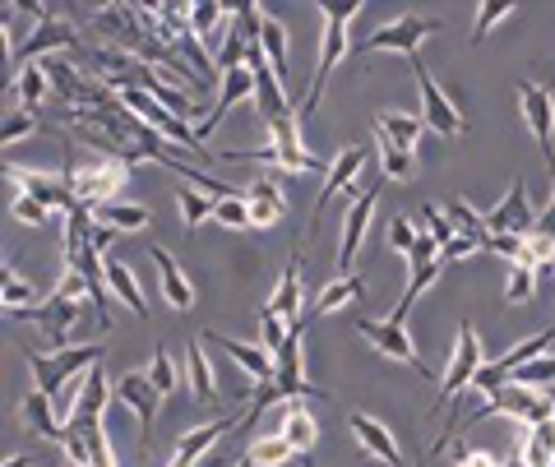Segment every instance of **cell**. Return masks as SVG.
<instances>
[{"label": "cell", "mask_w": 555, "mask_h": 467, "mask_svg": "<svg viewBox=\"0 0 555 467\" xmlns=\"http://www.w3.org/2000/svg\"><path fill=\"white\" fill-rule=\"evenodd\" d=\"M320 20H324V38H320V65H315V79H310L306 98L297 102V116L315 112L320 98L328 89V79H334V70L343 61H352V38H347V24L361 14V0H343V5H334V0H315Z\"/></svg>", "instance_id": "cell-1"}, {"label": "cell", "mask_w": 555, "mask_h": 467, "mask_svg": "<svg viewBox=\"0 0 555 467\" xmlns=\"http://www.w3.org/2000/svg\"><path fill=\"white\" fill-rule=\"evenodd\" d=\"M130 181V163L126 158H83L65 167V185L75 204H93V209H107V204L120 199V190Z\"/></svg>", "instance_id": "cell-2"}, {"label": "cell", "mask_w": 555, "mask_h": 467, "mask_svg": "<svg viewBox=\"0 0 555 467\" xmlns=\"http://www.w3.org/2000/svg\"><path fill=\"white\" fill-rule=\"evenodd\" d=\"M102 356H107V348H102V342H83V348H56L51 356L28 352V371H33V385H38V393L56 398V393L75 389V379L89 375Z\"/></svg>", "instance_id": "cell-3"}, {"label": "cell", "mask_w": 555, "mask_h": 467, "mask_svg": "<svg viewBox=\"0 0 555 467\" xmlns=\"http://www.w3.org/2000/svg\"><path fill=\"white\" fill-rule=\"evenodd\" d=\"M89 297H93L89 278H83V273H69V269H65L61 287L51 291V301H47V306L33 310V320H38V328H42L51 342H56V348H65V342H69V328H75V320L83 315Z\"/></svg>", "instance_id": "cell-4"}, {"label": "cell", "mask_w": 555, "mask_h": 467, "mask_svg": "<svg viewBox=\"0 0 555 467\" xmlns=\"http://www.w3.org/2000/svg\"><path fill=\"white\" fill-rule=\"evenodd\" d=\"M440 28H444V24H440V20H426V14H403V20H393V24H385V28H375L361 47H352V56L398 51V56L416 61V56H422V42H426V38H436Z\"/></svg>", "instance_id": "cell-5"}, {"label": "cell", "mask_w": 555, "mask_h": 467, "mask_svg": "<svg viewBox=\"0 0 555 467\" xmlns=\"http://www.w3.org/2000/svg\"><path fill=\"white\" fill-rule=\"evenodd\" d=\"M481 417H514L524 426H542L555 417V393L546 389H524V385H500L491 398H486Z\"/></svg>", "instance_id": "cell-6"}, {"label": "cell", "mask_w": 555, "mask_h": 467, "mask_svg": "<svg viewBox=\"0 0 555 467\" xmlns=\"http://www.w3.org/2000/svg\"><path fill=\"white\" fill-rule=\"evenodd\" d=\"M481 366H486L481 334H477V324H463V328H459V338H454V352H449V366H444V379H440L436 403H454L463 389H473V379L481 375Z\"/></svg>", "instance_id": "cell-7"}, {"label": "cell", "mask_w": 555, "mask_h": 467, "mask_svg": "<svg viewBox=\"0 0 555 467\" xmlns=\"http://www.w3.org/2000/svg\"><path fill=\"white\" fill-rule=\"evenodd\" d=\"M412 70H416V93H422V120H426V130L440 134V140H463V134H467V120H463V112H459V102L426 75L422 61H412Z\"/></svg>", "instance_id": "cell-8"}, {"label": "cell", "mask_w": 555, "mask_h": 467, "mask_svg": "<svg viewBox=\"0 0 555 467\" xmlns=\"http://www.w3.org/2000/svg\"><path fill=\"white\" fill-rule=\"evenodd\" d=\"M357 334L366 338L379 356L403 361L408 371L426 375V361L416 356V342H412V334H408V320H393V315H389V320H357Z\"/></svg>", "instance_id": "cell-9"}, {"label": "cell", "mask_w": 555, "mask_h": 467, "mask_svg": "<svg viewBox=\"0 0 555 467\" xmlns=\"http://www.w3.org/2000/svg\"><path fill=\"white\" fill-rule=\"evenodd\" d=\"M116 398L126 403L130 412H134V421H139V440L149 444V436H153V421H158V407H163V389L149 379V371H126L116 379Z\"/></svg>", "instance_id": "cell-10"}, {"label": "cell", "mask_w": 555, "mask_h": 467, "mask_svg": "<svg viewBox=\"0 0 555 467\" xmlns=\"http://www.w3.org/2000/svg\"><path fill=\"white\" fill-rule=\"evenodd\" d=\"M481 222H486V236H524V241L532 236L537 213L528 209V185H524V177H514L505 204L486 209V213H481Z\"/></svg>", "instance_id": "cell-11"}, {"label": "cell", "mask_w": 555, "mask_h": 467, "mask_svg": "<svg viewBox=\"0 0 555 467\" xmlns=\"http://www.w3.org/2000/svg\"><path fill=\"white\" fill-rule=\"evenodd\" d=\"M228 163H255V167H269V171H283V177H310V171H328L315 153L301 148V144H264L255 153H228Z\"/></svg>", "instance_id": "cell-12"}, {"label": "cell", "mask_w": 555, "mask_h": 467, "mask_svg": "<svg viewBox=\"0 0 555 467\" xmlns=\"http://www.w3.org/2000/svg\"><path fill=\"white\" fill-rule=\"evenodd\" d=\"M518 107H524V120H528V130L537 134V144H542L546 163L555 167V148H551V134H555V93L546 89V83L518 79Z\"/></svg>", "instance_id": "cell-13"}, {"label": "cell", "mask_w": 555, "mask_h": 467, "mask_svg": "<svg viewBox=\"0 0 555 467\" xmlns=\"http://www.w3.org/2000/svg\"><path fill=\"white\" fill-rule=\"evenodd\" d=\"M120 98H126V107H130L134 116H144V120H149V126H153V130H158V134H167V140H177V144H185L190 153H204V140H199V130H190V126H185V120H181L177 112H167V107H158V102H153L149 93H139V89H126V93H120Z\"/></svg>", "instance_id": "cell-14"}, {"label": "cell", "mask_w": 555, "mask_h": 467, "mask_svg": "<svg viewBox=\"0 0 555 467\" xmlns=\"http://www.w3.org/2000/svg\"><path fill=\"white\" fill-rule=\"evenodd\" d=\"M375 204H379V185L361 190V195H357L352 204H347V218H343V246H338V269H343V273L357 264L361 246H366V232H371Z\"/></svg>", "instance_id": "cell-15"}, {"label": "cell", "mask_w": 555, "mask_h": 467, "mask_svg": "<svg viewBox=\"0 0 555 467\" xmlns=\"http://www.w3.org/2000/svg\"><path fill=\"white\" fill-rule=\"evenodd\" d=\"M149 259H153V269H158V291H163V301L177 310V315L195 310L199 291H195V283H190V273L181 269V259H177V255H167L163 246H149Z\"/></svg>", "instance_id": "cell-16"}, {"label": "cell", "mask_w": 555, "mask_h": 467, "mask_svg": "<svg viewBox=\"0 0 555 467\" xmlns=\"http://www.w3.org/2000/svg\"><path fill=\"white\" fill-rule=\"evenodd\" d=\"M366 163H371V148H366V144L343 148L338 158L328 163V177H324V190H320V199H315V218H310V222H320L324 204L334 199V195H352L357 181H361V171H366Z\"/></svg>", "instance_id": "cell-17"}, {"label": "cell", "mask_w": 555, "mask_h": 467, "mask_svg": "<svg viewBox=\"0 0 555 467\" xmlns=\"http://www.w3.org/2000/svg\"><path fill=\"white\" fill-rule=\"evenodd\" d=\"M347 430H352V440L366 449L375 463L403 467V449H398V436L379 417H371V412H352V417H347Z\"/></svg>", "instance_id": "cell-18"}, {"label": "cell", "mask_w": 555, "mask_h": 467, "mask_svg": "<svg viewBox=\"0 0 555 467\" xmlns=\"http://www.w3.org/2000/svg\"><path fill=\"white\" fill-rule=\"evenodd\" d=\"M301 334H306V324L292 328V338L283 342V348L273 352V385L278 393H283V403H297L306 389V356H301Z\"/></svg>", "instance_id": "cell-19"}, {"label": "cell", "mask_w": 555, "mask_h": 467, "mask_svg": "<svg viewBox=\"0 0 555 467\" xmlns=\"http://www.w3.org/2000/svg\"><path fill=\"white\" fill-rule=\"evenodd\" d=\"M10 185H20V195H33L38 204H47V209H75V195H69V185L47 177V171H33V167H5Z\"/></svg>", "instance_id": "cell-20"}, {"label": "cell", "mask_w": 555, "mask_h": 467, "mask_svg": "<svg viewBox=\"0 0 555 467\" xmlns=\"http://www.w3.org/2000/svg\"><path fill=\"white\" fill-rule=\"evenodd\" d=\"M241 195L250 204V228H278V222L287 218V195L278 190L273 177H255Z\"/></svg>", "instance_id": "cell-21"}, {"label": "cell", "mask_w": 555, "mask_h": 467, "mask_svg": "<svg viewBox=\"0 0 555 467\" xmlns=\"http://www.w3.org/2000/svg\"><path fill=\"white\" fill-rule=\"evenodd\" d=\"M241 102H255V70H250V65H241V70L222 75V93L214 102V112H208V120L199 126V140H208V134L218 130V120L228 116L232 107H241Z\"/></svg>", "instance_id": "cell-22"}, {"label": "cell", "mask_w": 555, "mask_h": 467, "mask_svg": "<svg viewBox=\"0 0 555 467\" xmlns=\"http://www.w3.org/2000/svg\"><path fill=\"white\" fill-rule=\"evenodd\" d=\"M301 301H306V291H301V250L287 259V269H283V278H278V287H273V297H269V306L264 310H273L283 324H306L301 320Z\"/></svg>", "instance_id": "cell-23"}, {"label": "cell", "mask_w": 555, "mask_h": 467, "mask_svg": "<svg viewBox=\"0 0 555 467\" xmlns=\"http://www.w3.org/2000/svg\"><path fill=\"white\" fill-rule=\"evenodd\" d=\"M14 417H20V426H28L33 436H42L51 444H65V421H56V412H51V398L33 389L20 407H14Z\"/></svg>", "instance_id": "cell-24"}, {"label": "cell", "mask_w": 555, "mask_h": 467, "mask_svg": "<svg viewBox=\"0 0 555 467\" xmlns=\"http://www.w3.org/2000/svg\"><path fill=\"white\" fill-rule=\"evenodd\" d=\"M208 342L228 352L246 375H255V379H273V352L264 348V342H241V338H228V334H208Z\"/></svg>", "instance_id": "cell-25"}, {"label": "cell", "mask_w": 555, "mask_h": 467, "mask_svg": "<svg viewBox=\"0 0 555 467\" xmlns=\"http://www.w3.org/2000/svg\"><path fill=\"white\" fill-rule=\"evenodd\" d=\"M259 56L269 61V70L287 83V61H292V38H287V24L278 20V14L264 10V20H259Z\"/></svg>", "instance_id": "cell-26"}, {"label": "cell", "mask_w": 555, "mask_h": 467, "mask_svg": "<svg viewBox=\"0 0 555 467\" xmlns=\"http://www.w3.org/2000/svg\"><path fill=\"white\" fill-rule=\"evenodd\" d=\"M278 436H283L292 449H297V458L315 454V440H320L315 412H310V407L301 403V398H297V403H287V412H283V426H278Z\"/></svg>", "instance_id": "cell-27"}, {"label": "cell", "mask_w": 555, "mask_h": 467, "mask_svg": "<svg viewBox=\"0 0 555 467\" xmlns=\"http://www.w3.org/2000/svg\"><path fill=\"white\" fill-rule=\"evenodd\" d=\"M185 385H190V398H195V403H218V398H222L199 338H190V348H185Z\"/></svg>", "instance_id": "cell-28"}, {"label": "cell", "mask_w": 555, "mask_h": 467, "mask_svg": "<svg viewBox=\"0 0 555 467\" xmlns=\"http://www.w3.org/2000/svg\"><path fill=\"white\" fill-rule=\"evenodd\" d=\"M232 430V417H222V421H208V426H195V430H185V436L177 440V449H171V458L185 463V467H199V458L214 449L222 436Z\"/></svg>", "instance_id": "cell-29"}, {"label": "cell", "mask_w": 555, "mask_h": 467, "mask_svg": "<svg viewBox=\"0 0 555 467\" xmlns=\"http://www.w3.org/2000/svg\"><path fill=\"white\" fill-rule=\"evenodd\" d=\"M228 20H236V10H232V5H218V0H199V5H185V28H190V38L204 42V47L218 38Z\"/></svg>", "instance_id": "cell-30"}, {"label": "cell", "mask_w": 555, "mask_h": 467, "mask_svg": "<svg viewBox=\"0 0 555 467\" xmlns=\"http://www.w3.org/2000/svg\"><path fill=\"white\" fill-rule=\"evenodd\" d=\"M518 467H555V417L542 426H524L518 440Z\"/></svg>", "instance_id": "cell-31"}, {"label": "cell", "mask_w": 555, "mask_h": 467, "mask_svg": "<svg viewBox=\"0 0 555 467\" xmlns=\"http://www.w3.org/2000/svg\"><path fill=\"white\" fill-rule=\"evenodd\" d=\"M75 42V28H69L65 20H42L38 28H33V38L14 51V61H24V65H33L42 56V51H56V47H69Z\"/></svg>", "instance_id": "cell-32"}, {"label": "cell", "mask_w": 555, "mask_h": 467, "mask_svg": "<svg viewBox=\"0 0 555 467\" xmlns=\"http://www.w3.org/2000/svg\"><path fill=\"white\" fill-rule=\"evenodd\" d=\"M107 291H112L116 301H126L134 310V320H149V301H144V291H139L134 269L120 264V259H112V255H107Z\"/></svg>", "instance_id": "cell-33"}, {"label": "cell", "mask_w": 555, "mask_h": 467, "mask_svg": "<svg viewBox=\"0 0 555 467\" xmlns=\"http://www.w3.org/2000/svg\"><path fill=\"white\" fill-rule=\"evenodd\" d=\"M375 134H385L389 144L416 153V144H422V134H426V120L422 116H403V112H379L375 116Z\"/></svg>", "instance_id": "cell-34"}, {"label": "cell", "mask_w": 555, "mask_h": 467, "mask_svg": "<svg viewBox=\"0 0 555 467\" xmlns=\"http://www.w3.org/2000/svg\"><path fill=\"white\" fill-rule=\"evenodd\" d=\"M0 306H5L10 315H33V306H38V287L20 278L10 264L0 269Z\"/></svg>", "instance_id": "cell-35"}, {"label": "cell", "mask_w": 555, "mask_h": 467, "mask_svg": "<svg viewBox=\"0 0 555 467\" xmlns=\"http://www.w3.org/2000/svg\"><path fill=\"white\" fill-rule=\"evenodd\" d=\"M375 148H379V167H385L389 181H398V185H412L416 181V153L412 148L389 144L385 134H375Z\"/></svg>", "instance_id": "cell-36"}, {"label": "cell", "mask_w": 555, "mask_h": 467, "mask_svg": "<svg viewBox=\"0 0 555 467\" xmlns=\"http://www.w3.org/2000/svg\"><path fill=\"white\" fill-rule=\"evenodd\" d=\"M98 222H102L107 232H144L149 222H153V213L144 209V204L116 199V204H107V209H98Z\"/></svg>", "instance_id": "cell-37"}, {"label": "cell", "mask_w": 555, "mask_h": 467, "mask_svg": "<svg viewBox=\"0 0 555 467\" xmlns=\"http://www.w3.org/2000/svg\"><path fill=\"white\" fill-rule=\"evenodd\" d=\"M352 301H361V278H357V273H352V278L343 273L338 283H328V287L320 291V297H315V320L338 315V310H347Z\"/></svg>", "instance_id": "cell-38"}, {"label": "cell", "mask_w": 555, "mask_h": 467, "mask_svg": "<svg viewBox=\"0 0 555 467\" xmlns=\"http://www.w3.org/2000/svg\"><path fill=\"white\" fill-rule=\"evenodd\" d=\"M177 204H181L185 232H199V222H208V218H214V209H218V199H214V195H204V190H195L190 181L177 190Z\"/></svg>", "instance_id": "cell-39"}, {"label": "cell", "mask_w": 555, "mask_h": 467, "mask_svg": "<svg viewBox=\"0 0 555 467\" xmlns=\"http://www.w3.org/2000/svg\"><path fill=\"white\" fill-rule=\"evenodd\" d=\"M246 458H250L255 467H283V463L297 458V449H292V444L273 430V436H259V440L246 449Z\"/></svg>", "instance_id": "cell-40"}, {"label": "cell", "mask_w": 555, "mask_h": 467, "mask_svg": "<svg viewBox=\"0 0 555 467\" xmlns=\"http://www.w3.org/2000/svg\"><path fill=\"white\" fill-rule=\"evenodd\" d=\"M14 93H20L24 112H33V107H38V102L51 93V75L42 70L38 61H33V65H20V83H14Z\"/></svg>", "instance_id": "cell-41"}, {"label": "cell", "mask_w": 555, "mask_h": 467, "mask_svg": "<svg viewBox=\"0 0 555 467\" xmlns=\"http://www.w3.org/2000/svg\"><path fill=\"white\" fill-rule=\"evenodd\" d=\"M514 10H518L514 0H481V5H477V20H473V42H486L500 24L509 20Z\"/></svg>", "instance_id": "cell-42"}, {"label": "cell", "mask_w": 555, "mask_h": 467, "mask_svg": "<svg viewBox=\"0 0 555 467\" xmlns=\"http://www.w3.org/2000/svg\"><path fill=\"white\" fill-rule=\"evenodd\" d=\"M509 385H524V389H551L555 385V352L551 356H532L528 366H518L509 375Z\"/></svg>", "instance_id": "cell-43"}, {"label": "cell", "mask_w": 555, "mask_h": 467, "mask_svg": "<svg viewBox=\"0 0 555 467\" xmlns=\"http://www.w3.org/2000/svg\"><path fill=\"white\" fill-rule=\"evenodd\" d=\"M537 297V269L532 264H514L505 278V306H528Z\"/></svg>", "instance_id": "cell-44"}, {"label": "cell", "mask_w": 555, "mask_h": 467, "mask_svg": "<svg viewBox=\"0 0 555 467\" xmlns=\"http://www.w3.org/2000/svg\"><path fill=\"white\" fill-rule=\"evenodd\" d=\"M214 222H222V228H228V232L250 228V204H246V195H228V199H218Z\"/></svg>", "instance_id": "cell-45"}, {"label": "cell", "mask_w": 555, "mask_h": 467, "mask_svg": "<svg viewBox=\"0 0 555 467\" xmlns=\"http://www.w3.org/2000/svg\"><path fill=\"white\" fill-rule=\"evenodd\" d=\"M416 236H422V232H416V222H412L408 213H393V218H389L385 241H389V250H393V255H403V259H408V250L416 246Z\"/></svg>", "instance_id": "cell-46"}, {"label": "cell", "mask_w": 555, "mask_h": 467, "mask_svg": "<svg viewBox=\"0 0 555 467\" xmlns=\"http://www.w3.org/2000/svg\"><path fill=\"white\" fill-rule=\"evenodd\" d=\"M10 213H14V222H24V228H47V222H51V209H47V204H38L33 195H14Z\"/></svg>", "instance_id": "cell-47"}, {"label": "cell", "mask_w": 555, "mask_h": 467, "mask_svg": "<svg viewBox=\"0 0 555 467\" xmlns=\"http://www.w3.org/2000/svg\"><path fill=\"white\" fill-rule=\"evenodd\" d=\"M149 379L158 385L163 393H177V366H171V356H167V348H153V361H149Z\"/></svg>", "instance_id": "cell-48"}, {"label": "cell", "mask_w": 555, "mask_h": 467, "mask_svg": "<svg viewBox=\"0 0 555 467\" xmlns=\"http://www.w3.org/2000/svg\"><path fill=\"white\" fill-rule=\"evenodd\" d=\"M33 130H38V120H33V112H10L5 116V130H0V144H20V140H33Z\"/></svg>", "instance_id": "cell-49"}, {"label": "cell", "mask_w": 555, "mask_h": 467, "mask_svg": "<svg viewBox=\"0 0 555 467\" xmlns=\"http://www.w3.org/2000/svg\"><path fill=\"white\" fill-rule=\"evenodd\" d=\"M259 334H264V348L278 352V348H283V342L292 338V324H283V320L273 315V310H259Z\"/></svg>", "instance_id": "cell-50"}, {"label": "cell", "mask_w": 555, "mask_h": 467, "mask_svg": "<svg viewBox=\"0 0 555 467\" xmlns=\"http://www.w3.org/2000/svg\"><path fill=\"white\" fill-rule=\"evenodd\" d=\"M422 218H426V232L436 236L440 246H449V241L459 236V232H454V222H449V213H444V209H436V204H426V213H422Z\"/></svg>", "instance_id": "cell-51"}, {"label": "cell", "mask_w": 555, "mask_h": 467, "mask_svg": "<svg viewBox=\"0 0 555 467\" xmlns=\"http://www.w3.org/2000/svg\"><path fill=\"white\" fill-rule=\"evenodd\" d=\"M481 250V241L477 236H454L449 246H440V259H444V269L454 264V259H467V255H477Z\"/></svg>", "instance_id": "cell-52"}, {"label": "cell", "mask_w": 555, "mask_h": 467, "mask_svg": "<svg viewBox=\"0 0 555 467\" xmlns=\"http://www.w3.org/2000/svg\"><path fill=\"white\" fill-rule=\"evenodd\" d=\"M459 467H500V463H495L491 454H463V458H459Z\"/></svg>", "instance_id": "cell-53"}, {"label": "cell", "mask_w": 555, "mask_h": 467, "mask_svg": "<svg viewBox=\"0 0 555 467\" xmlns=\"http://www.w3.org/2000/svg\"><path fill=\"white\" fill-rule=\"evenodd\" d=\"M5 467H33V454H14V458H5Z\"/></svg>", "instance_id": "cell-54"}, {"label": "cell", "mask_w": 555, "mask_h": 467, "mask_svg": "<svg viewBox=\"0 0 555 467\" xmlns=\"http://www.w3.org/2000/svg\"><path fill=\"white\" fill-rule=\"evenodd\" d=\"M236 467H255V463H250V458H241V463H236Z\"/></svg>", "instance_id": "cell-55"}, {"label": "cell", "mask_w": 555, "mask_h": 467, "mask_svg": "<svg viewBox=\"0 0 555 467\" xmlns=\"http://www.w3.org/2000/svg\"><path fill=\"white\" fill-rule=\"evenodd\" d=\"M412 467H426V454H422V458H416V463H412Z\"/></svg>", "instance_id": "cell-56"}]
</instances>
